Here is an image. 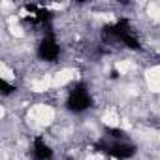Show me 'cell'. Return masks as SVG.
I'll use <instances>...</instances> for the list:
<instances>
[{
  "label": "cell",
  "instance_id": "cell-1",
  "mask_svg": "<svg viewBox=\"0 0 160 160\" xmlns=\"http://www.w3.org/2000/svg\"><path fill=\"white\" fill-rule=\"evenodd\" d=\"M92 104V98H91V92L89 89L83 85V83H77L73 85L70 91H68V96H66V108L72 111V113H83L91 108Z\"/></svg>",
  "mask_w": 160,
  "mask_h": 160
},
{
  "label": "cell",
  "instance_id": "cell-2",
  "mask_svg": "<svg viewBox=\"0 0 160 160\" xmlns=\"http://www.w3.org/2000/svg\"><path fill=\"white\" fill-rule=\"evenodd\" d=\"M98 149L104 154H109L117 160H128L136 154V147L128 141V139H109V141H102L98 145Z\"/></svg>",
  "mask_w": 160,
  "mask_h": 160
},
{
  "label": "cell",
  "instance_id": "cell-3",
  "mask_svg": "<svg viewBox=\"0 0 160 160\" xmlns=\"http://www.w3.org/2000/svg\"><path fill=\"white\" fill-rule=\"evenodd\" d=\"M36 53H38V57H40L42 60H45V62H55V60H58V57H60V45H58V42L55 40L53 34H45V36L40 40Z\"/></svg>",
  "mask_w": 160,
  "mask_h": 160
},
{
  "label": "cell",
  "instance_id": "cell-4",
  "mask_svg": "<svg viewBox=\"0 0 160 160\" xmlns=\"http://www.w3.org/2000/svg\"><path fill=\"white\" fill-rule=\"evenodd\" d=\"M32 154L36 160H51L53 158V149L43 138H36L32 141Z\"/></svg>",
  "mask_w": 160,
  "mask_h": 160
},
{
  "label": "cell",
  "instance_id": "cell-5",
  "mask_svg": "<svg viewBox=\"0 0 160 160\" xmlns=\"http://www.w3.org/2000/svg\"><path fill=\"white\" fill-rule=\"evenodd\" d=\"M0 92H2V96H10L15 92V85L8 83L6 79H0Z\"/></svg>",
  "mask_w": 160,
  "mask_h": 160
}]
</instances>
